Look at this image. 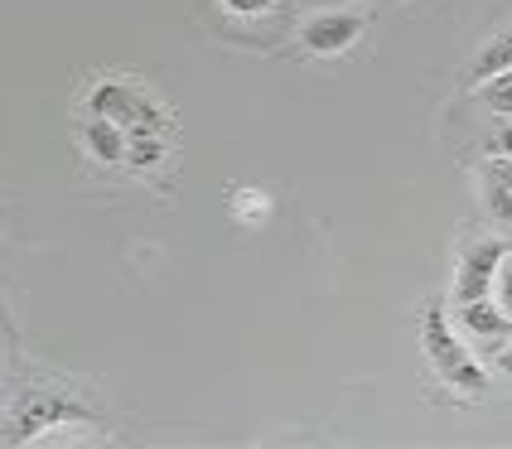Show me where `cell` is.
I'll return each mask as SVG.
<instances>
[{"instance_id":"cell-2","label":"cell","mask_w":512,"mask_h":449,"mask_svg":"<svg viewBox=\"0 0 512 449\" xmlns=\"http://www.w3.org/2000/svg\"><path fill=\"white\" fill-rule=\"evenodd\" d=\"M87 112L116 121L121 131H160V136L170 131L165 107L150 92H141L136 83H126V78H102V83L87 92Z\"/></svg>"},{"instance_id":"cell-8","label":"cell","mask_w":512,"mask_h":449,"mask_svg":"<svg viewBox=\"0 0 512 449\" xmlns=\"http://www.w3.org/2000/svg\"><path fill=\"white\" fill-rule=\"evenodd\" d=\"M170 160V145L160 131H126V160L121 165L136 169V174H155V169Z\"/></svg>"},{"instance_id":"cell-15","label":"cell","mask_w":512,"mask_h":449,"mask_svg":"<svg viewBox=\"0 0 512 449\" xmlns=\"http://www.w3.org/2000/svg\"><path fill=\"white\" fill-rule=\"evenodd\" d=\"M498 367H503V372H512V348H503V353H498Z\"/></svg>"},{"instance_id":"cell-14","label":"cell","mask_w":512,"mask_h":449,"mask_svg":"<svg viewBox=\"0 0 512 449\" xmlns=\"http://www.w3.org/2000/svg\"><path fill=\"white\" fill-rule=\"evenodd\" d=\"M488 155H493V160H512V121L508 116H503V126L488 136Z\"/></svg>"},{"instance_id":"cell-6","label":"cell","mask_w":512,"mask_h":449,"mask_svg":"<svg viewBox=\"0 0 512 449\" xmlns=\"http://www.w3.org/2000/svg\"><path fill=\"white\" fill-rule=\"evenodd\" d=\"M83 145H87V155H92V160H102V165H121V160H126V131H121L116 121H107V116L87 112Z\"/></svg>"},{"instance_id":"cell-12","label":"cell","mask_w":512,"mask_h":449,"mask_svg":"<svg viewBox=\"0 0 512 449\" xmlns=\"http://www.w3.org/2000/svg\"><path fill=\"white\" fill-rule=\"evenodd\" d=\"M228 15H242V20H252V15H271L276 5H285V0H218Z\"/></svg>"},{"instance_id":"cell-13","label":"cell","mask_w":512,"mask_h":449,"mask_svg":"<svg viewBox=\"0 0 512 449\" xmlns=\"http://www.w3.org/2000/svg\"><path fill=\"white\" fill-rule=\"evenodd\" d=\"M493 290H498V305L512 314V252L498 261V276H493Z\"/></svg>"},{"instance_id":"cell-4","label":"cell","mask_w":512,"mask_h":449,"mask_svg":"<svg viewBox=\"0 0 512 449\" xmlns=\"http://www.w3.org/2000/svg\"><path fill=\"white\" fill-rule=\"evenodd\" d=\"M508 256V242L503 237H484V242H469L464 256H459L455 271V300H484L493 290V276H498V261Z\"/></svg>"},{"instance_id":"cell-11","label":"cell","mask_w":512,"mask_h":449,"mask_svg":"<svg viewBox=\"0 0 512 449\" xmlns=\"http://www.w3.org/2000/svg\"><path fill=\"white\" fill-rule=\"evenodd\" d=\"M228 208H232V218L247 223V227H261L266 218H271V198L261 194V189H237Z\"/></svg>"},{"instance_id":"cell-10","label":"cell","mask_w":512,"mask_h":449,"mask_svg":"<svg viewBox=\"0 0 512 449\" xmlns=\"http://www.w3.org/2000/svg\"><path fill=\"white\" fill-rule=\"evenodd\" d=\"M474 87H479V102H484L498 121L512 116V68L508 73H493V78H484V83H474Z\"/></svg>"},{"instance_id":"cell-9","label":"cell","mask_w":512,"mask_h":449,"mask_svg":"<svg viewBox=\"0 0 512 449\" xmlns=\"http://www.w3.org/2000/svg\"><path fill=\"white\" fill-rule=\"evenodd\" d=\"M479 184H484V208L498 218V223L512 227V184L498 174V169H493V160L479 169Z\"/></svg>"},{"instance_id":"cell-5","label":"cell","mask_w":512,"mask_h":449,"mask_svg":"<svg viewBox=\"0 0 512 449\" xmlns=\"http://www.w3.org/2000/svg\"><path fill=\"white\" fill-rule=\"evenodd\" d=\"M363 29H368V20H363V15H353V10H324V15L305 20L300 39H305V49H310V54L334 58V54H348V49L363 39Z\"/></svg>"},{"instance_id":"cell-3","label":"cell","mask_w":512,"mask_h":449,"mask_svg":"<svg viewBox=\"0 0 512 449\" xmlns=\"http://www.w3.org/2000/svg\"><path fill=\"white\" fill-rule=\"evenodd\" d=\"M92 430H97L92 416H83L63 396H34L25 411H20V440L25 445H39V440H83Z\"/></svg>"},{"instance_id":"cell-1","label":"cell","mask_w":512,"mask_h":449,"mask_svg":"<svg viewBox=\"0 0 512 449\" xmlns=\"http://www.w3.org/2000/svg\"><path fill=\"white\" fill-rule=\"evenodd\" d=\"M421 348H426L430 367L440 372V382H450L455 392H469V396H484L488 392V372L479 367V358L464 348L445 319V309L430 305L426 319H421Z\"/></svg>"},{"instance_id":"cell-7","label":"cell","mask_w":512,"mask_h":449,"mask_svg":"<svg viewBox=\"0 0 512 449\" xmlns=\"http://www.w3.org/2000/svg\"><path fill=\"white\" fill-rule=\"evenodd\" d=\"M459 324L469 329V334H479V338H503V334H512V314L498 300H464L459 305Z\"/></svg>"}]
</instances>
